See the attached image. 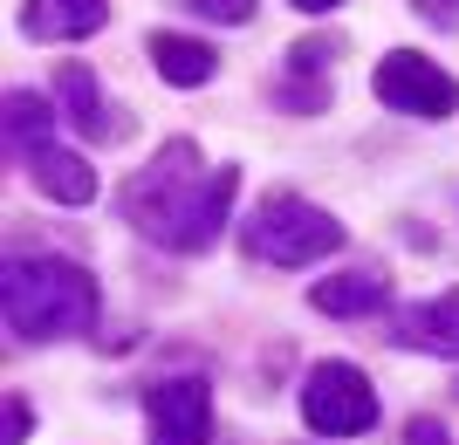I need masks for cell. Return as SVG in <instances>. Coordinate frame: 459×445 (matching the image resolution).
<instances>
[{
  "mask_svg": "<svg viewBox=\"0 0 459 445\" xmlns=\"http://www.w3.org/2000/svg\"><path fill=\"white\" fill-rule=\"evenodd\" d=\"M152 445H206L212 439V390L206 377H165L144 390Z\"/></svg>",
  "mask_w": 459,
  "mask_h": 445,
  "instance_id": "52a82bcc",
  "label": "cell"
},
{
  "mask_svg": "<svg viewBox=\"0 0 459 445\" xmlns=\"http://www.w3.org/2000/svg\"><path fill=\"white\" fill-rule=\"evenodd\" d=\"M308 302L323 315H377L391 302V281H384L377 261H364V268H343V274H329V281H316Z\"/></svg>",
  "mask_w": 459,
  "mask_h": 445,
  "instance_id": "30bf717a",
  "label": "cell"
},
{
  "mask_svg": "<svg viewBox=\"0 0 459 445\" xmlns=\"http://www.w3.org/2000/svg\"><path fill=\"white\" fill-rule=\"evenodd\" d=\"M186 7H192V14H206V21H227V28H233V21H254V7H261V0H186Z\"/></svg>",
  "mask_w": 459,
  "mask_h": 445,
  "instance_id": "4fadbf2b",
  "label": "cell"
},
{
  "mask_svg": "<svg viewBox=\"0 0 459 445\" xmlns=\"http://www.w3.org/2000/svg\"><path fill=\"white\" fill-rule=\"evenodd\" d=\"M240 247H247L254 261H268V268H308V261H329V253L343 247V227H336V213L308 206V199L274 193L247 213Z\"/></svg>",
  "mask_w": 459,
  "mask_h": 445,
  "instance_id": "277c9868",
  "label": "cell"
},
{
  "mask_svg": "<svg viewBox=\"0 0 459 445\" xmlns=\"http://www.w3.org/2000/svg\"><path fill=\"white\" fill-rule=\"evenodd\" d=\"M110 21V0H21V35L28 41H82Z\"/></svg>",
  "mask_w": 459,
  "mask_h": 445,
  "instance_id": "9c48e42d",
  "label": "cell"
},
{
  "mask_svg": "<svg viewBox=\"0 0 459 445\" xmlns=\"http://www.w3.org/2000/svg\"><path fill=\"white\" fill-rule=\"evenodd\" d=\"M28 432H35V411H28L21 390H7V425H0V445H21Z\"/></svg>",
  "mask_w": 459,
  "mask_h": 445,
  "instance_id": "5bb4252c",
  "label": "cell"
},
{
  "mask_svg": "<svg viewBox=\"0 0 459 445\" xmlns=\"http://www.w3.org/2000/svg\"><path fill=\"white\" fill-rule=\"evenodd\" d=\"M7 158L28 165V178H35L56 206H90L96 199V172L76 151L56 144V110H48L35 90H7Z\"/></svg>",
  "mask_w": 459,
  "mask_h": 445,
  "instance_id": "3957f363",
  "label": "cell"
},
{
  "mask_svg": "<svg viewBox=\"0 0 459 445\" xmlns=\"http://www.w3.org/2000/svg\"><path fill=\"white\" fill-rule=\"evenodd\" d=\"M398 343L425 349V356H459V288L432 295V302H419V309H404L398 315Z\"/></svg>",
  "mask_w": 459,
  "mask_h": 445,
  "instance_id": "8fae6325",
  "label": "cell"
},
{
  "mask_svg": "<svg viewBox=\"0 0 459 445\" xmlns=\"http://www.w3.org/2000/svg\"><path fill=\"white\" fill-rule=\"evenodd\" d=\"M302 14H329V7H343V0H295Z\"/></svg>",
  "mask_w": 459,
  "mask_h": 445,
  "instance_id": "e0dca14e",
  "label": "cell"
},
{
  "mask_svg": "<svg viewBox=\"0 0 459 445\" xmlns=\"http://www.w3.org/2000/svg\"><path fill=\"white\" fill-rule=\"evenodd\" d=\"M233 193H240V165H199V144L172 137L165 151L144 165V172L124 185V219H131L144 240L172 253H206L220 240L233 213Z\"/></svg>",
  "mask_w": 459,
  "mask_h": 445,
  "instance_id": "6da1fadb",
  "label": "cell"
},
{
  "mask_svg": "<svg viewBox=\"0 0 459 445\" xmlns=\"http://www.w3.org/2000/svg\"><path fill=\"white\" fill-rule=\"evenodd\" d=\"M302 418L323 439H364L377 425V390L357 364H316L302 377Z\"/></svg>",
  "mask_w": 459,
  "mask_h": 445,
  "instance_id": "5b68a950",
  "label": "cell"
},
{
  "mask_svg": "<svg viewBox=\"0 0 459 445\" xmlns=\"http://www.w3.org/2000/svg\"><path fill=\"white\" fill-rule=\"evenodd\" d=\"M370 82H377V103H391V110H404V116H425V124L459 110V82L446 76L432 56H411V48L384 56Z\"/></svg>",
  "mask_w": 459,
  "mask_h": 445,
  "instance_id": "8992f818",
  "label": "cell"
},
{
  "mask_svg": "<svg viewBox=\"0 0 459 445\" xmlns=\"http://www.w3.org/2000/svg\"><path fill=\"white\" fill-rule=\"evenodd\" d=\"M404 445H453V439H446V425H439V418H411Z\"/></svg>",
  "mask_w": 459,
  "mask_h": 445,
  "instance_id": "2e32d148",
  "label": "cell"
},
{
  "mask_svg": "<svg viewBox=\"0 0 459 445\" xmlns=\"http://www.w3.org/2000/svg\"><path fill=\"white\" fill-rule=\"evenodd\" d=\"M411 7H419L432 28H459V0H411Z\"/></svg>",
  "mask_w": 459,
  "mask_h": 445,
  "instance_id": "9a60e30c",
  "label": "cell"
},
{
  "mask_svg": "<svg viewBox=\"0 0 459 445\" xmlns=\"http://www.w3.org/2000/svg\"><path fill=\"white\" fill-rule=\"evenodd\" d=\"M144 56H152V69L172 82V90H199V82H212V69H220V56H212L206 41L172 35V28H158V35L144 41Z\"/></svg>",
  "mask_w": 459,
  "mask_h": 445,
  "instance_id": "7c38bea8",
  "label": "cell"
},
{
  "mask_svg": "<svg viewBox=\"0 0 459 445\" xmlns=\"http://www.w3.org/2000/svg\"><path fill=\"white\" fill-rule=\"evenodd\" d=\"M56 103H62V124L82 131L90 144H124V137H131V110L103 97V82H96L82 62H62L56 69Z\"/></svg>",
  "mask_w": 459,
  "mask_h": 445,
  "instance_id": "ba28073f",
  "label": "cell"
},
{
  "mask_svg": "<svg viewBox=\"0 0 459 445\" xmlns=\"http://www.w3.org/2000/svg\"><path fill=\"white\" fill-rule=\"evenodd\" d=\"M0 315L14 343H62V336H90L96 322V281L90 268L62 261V253H28L7 261L0 274Z\"/></svg>",
  "mask_w": 459,
  "mask_h": 445,
  "instance_id": "7a4b0ae2",
  "label": "cell"
}]
</instances>
